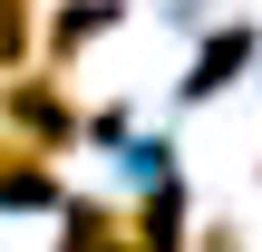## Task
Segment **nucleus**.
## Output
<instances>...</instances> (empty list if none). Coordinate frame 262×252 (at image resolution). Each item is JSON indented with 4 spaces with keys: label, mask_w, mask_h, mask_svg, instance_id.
I'll return each instance as SVG.
<instances>
[{
    "label": "nucleus",
    "mask_w": 262,
    "mask_h": 252,
    "mask_svg": "<svg viewBox=\"0 0 262 252\" xmlns=\"http://www.w3.org/2000/svg\"><path fill=\"white\" fill-rule=\"evenodd\" d=\"M0 117H10V146H29V155H68V136H78V97H68V78H19L10 97H0Z\"/></svg>",
    "instance_id": "obj_1"
},
{
    "label": "nucleus",
    "mask_w": 262,
    "mask_h": 252,
    "mask_svg": "<svg viewBox=\"0 0 262 252\" xmlns=\"http://www.w3.org/2000/svg\"><path fill=\"white\" fill-rule=\"evenodd\" d=\"M117 29V0H68L58 19H49V78H68V58L88 49V39H107Z\"/></svg>",
    "instance_id": "obj_2"
},
{
    "label": "nucleus",
    "mask_w": 262,
    "mask_h": 252,
    "mask_svg": "<svg viewBox=\"0 0 262 252\" xmlns=\"http://www.w3.org/2000/svg\"><path fill=\"white\" fill-rule=\"evenodd\" d=\"M19 204H58V165L0 136V214H19Z\"/></svg>",
    "instance_id": "obj_3"
},
{
    "label": "nucleus",
    "mask_w": 262,
    "mask_h": 252,
    "mask_svg": "<svg viewBox=\"0 0 262 252\" xmlns=\"http://www.w3.org/2000/svg\"><path fill=\"white\" fill-rule=\"evenodd\" d=\"M126 243H136V252H185V194L156 185V194L126 214Z\"/></svg>",
    "instance_id": "obj_4"
},
{
    "label": "nucleus",
    "mask_w": 262,
    "mask_h": 252,
    "mask_svg": "<svg viewBox=\"0 0 262 252\" xmlns=\"http://www.w3.org/2000/svg\"><path fill=\"white\" fill-rule=\"evenodd\" d=\"M243 58H253V29H214V39L194 49V78H185V97H214V87H233V78H243Z\"/></svg>",
    "instance_id": "obj_5"
},
{
    "label": "nucleus",
    "mask_w": 262,
    "mask_h": 252,
    "mask_svg": "<svg viewBox=\"0 0 262 252\" xmlns=\"http://www.w3.org/2000/svg\"><path fill=\"white\" fill-rule=\"evenodd\" d=\"M58 252H136V243H126V214H117V204H68Z\"/></svg>",
    "instance_id": "obj_6"
},
{
    "label": "nucleus",
    "mask_w": 262,
    "mask_h": 252,
    "mask_svg": "<svg viewBox=\"0 0 262 252\" xmlns=\"http://www.w3.org/2000/svg\"><path fill=\"white\" fill-rule=\"evenodd\" d=\"M29 19H39V0H0V68L29 58Z\"/></svg>",
    "instance_id": "obj_7"
},
{
    "label": "nucleus",
    "mask_w": 262,
    "mask_h": 252,
    "mask_svg": "<svg viewBox=\"0 0 262 252\" xmlns=\"http://www.w3.org/2000/svg\"><path fill=\"white\" fill-rule=\"evenodd\" d=\"M204 252H243V243H233V223H204Z\"/></svg>",
    "instance_id": "obj_8"
}]
</instances>
